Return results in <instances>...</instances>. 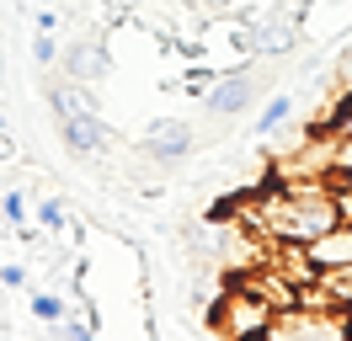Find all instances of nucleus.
Returning <instances> with one entry per match:
<instances>
[{"mask_svg": "<svg viewBox=\"0 0 352 341\" xmlns=\"http://www.w3.org/2000/svg\"><path fill=\"white\" fill-rule=\"evenodd\" d=\"M288 118H294V96H272V102L262 107V118H256V139H272Z\"/></svg>", "mask_w": 352, "mask_h": 341, "instance_id": "obj_12", "label": "nucleus"}, {"mask_svg": "<svg viewBox=\"0 0 352 341\" xmlns=\"http://www.w3.org/2000/svg\"><path fill=\"white\" fill-rule=\"evenodd\" d=\"M48 341H102V336H96V320H65V325H48Z\"/></svg>", "mask_w": 352, "mask_h": 341, "instance_id": "obj_13", "label": "nucleus"}, {"mask_svg": "<svg viewBox=\"0 0 352 341\" xmlns=\"http://www.w3.org/2000/svg\"><path fill=\"white\" fill-rule=\"evenodd\" d=\"M0 213H6V224H11V230H22L27 219H32V213H27V192L6 187V197H0Z\"/></svg>", "mask_w": 352, "mask_h": 341, "instance_id": "obj_14", "label": "nucleus"}, {"mask_svg": "<svg viewBox=\"0 0 352 341\" xmlns=\"http://www.w3.org/2000/svg\"><path fill=\"white\" fill-rule=\"evenodd\" d=\"M272 341H347L342 320L326 315V309H309V304H294L272 320Z\"/></svg>", "mask_w": 352, "mask_h": 341, "instance_id": "obj_4", "label": "nucleus"}, {"mask_svg": "<svg viewBox=\"0 0 352 341\" xmlns=\"http://www.w3.org/2000/svg\"><path fill=\"white\" fill-rule=\"evenodd\" d=\"M59 139H65L69 155L91 160V155L112 149V128H107V118H102V112H75V118H59Z\"/></svg>", "mask_w": 352, "mask_h": 341, "instance_id": "obj_7", "label": "nucleus"}, {"mask_svg": "<svg viewBox=\"0 0 352 341\" xmlns=\"http://www.w3.org/2000/svg\"><path fill=\"white\" fill-rule=\"evenodd\" d=\"M336 80H342V91H352V38L342 43V54H336Z\"/></svg>", "mask_w": 352, "mask_h": 341, "instance_id": "obj_17", "label": "nucleus"}, {"mask_svg": "<svg viewBox=\"0 0 352 341\" xmlns=\"http://www.w3.org/2000/svg\"><path fill=\"white\" fill-rule=\"evenodd\" d=\"M331 133L336 139H352V91H342V102H336V112H331Z\"/></svg>", "mask_w": 352, "mask_h": 341, "instance_id": "obj_16", "label": "nucleus"}, {"mask_svg": "<svg viewBox=\"0 0 352 341\" xmlns=\"http://www.w3.org/2000/svg\"><path fill=\"white\" fill-rule=\"evenodd\" d=\"M59 69H65V80H75V85H96V80H107V75H112V48L86 32V38L65 43Z\"/></svg>", "mask_w": 352, "mask_h": 341, "instance_id": "obj_6", "label": "nucleus"}, {"mask_svg": "<svg viewBox=\"0 0 352 341\" xmlns=\"http://www.w3.org/2000/svg\"><path fill=\"white\" fill-rule=\"evenodd\" d=\"M294 16H299L309 43L352 38V0H305V6H294Z\"/></svg>", "mask_w": 352, "mask_h": 341, "instance_id": "obj_5", "label": "nucleus"}, {"mask_svg": "<svg viewBox=\"0 0 352 341\" xmlns=\"http://www.w3.org/2000/svg\"><path fill=\"white\" fill-rule=\"evenodd\" d=\"M0 133H6V112H0Z\"/></svg>", "mask_w": 352, "mask_h": 341, "instance_id": "obj_21", "label": "nucleus"}, {"mask_svg": "<svg viewBox=\"0 0 352 341\" xmlns=\"http://www.w3.org/2000/svg\"><path fill=\"white\" fill-rule=\"evenodd\" d=\"M48 107H54V118H75V112H96V91L91 85H48Z\"/></svg>", "mask_w": 352, "mask_h": 341, "instance_id": "obj_9", "label": "nucleus"}, {"mask_svg": "<svg viewBox=\"0 0 352 341\" xmlns=\"http://www.w3.org/2000/svg\"><path fill=\"white\" fill-rule=\"evenodd\" d=\"M38 32H59V16H54V11H38Z\"/></svg>", "mask_w": 352, "mask_h": 341, "instance_id": "obj_19", "label": "nucleus"}, {"mask_svg": "<svg viewBox=\"0 0 352 341\" xmlns=\"http://www.w3.org/2000/svg\"><path fill=\"white\" fill-rule=\"evenodd\" d=\"M305 256L315 261V272H336V267H352V224L342 219L336 230H326L320 240H309Z\"/></svg>", "mask_w": 352, "mask_h": 341, "instance_id": "obj_8", "label": "nucleus"}, {"mask_svg": "<svg viewBox=\"0 0 352 341\" xmlns=\"http://www.w3.org/2000/svg\"><path fill=\"white\" fill-rule=\"evenodd\" d=\"M27 309H32V320H43V325H65L69 320V304L54 288H32L27 294Z\"/></svg>", "mask_w": 352, "mask_h": 341, "instance_id": "obj_10", "label": "nucleus"}, {"mask_svg": "<svg viewBox=\"0 0 352 341\" xmlns=\"http://www.w3.org/2000/svg\"><path fill=\"white\" fill-rule=\"evenodd\" d=\"M59 54H65V43L54 38V32H38V43H32V64H38V69H54Z\"/></svg>", "mask_w": 352, "mask_h": 341, "instance_id": "obj_15", "label": "nucleus"}, {"mask_svg": "<svg viewBox=\"0 0 352 341\" xmlns=\"http://www.w3.org/2000/svg\"><path fill=\"white\" fill-rule=\"evenodd\" d=\"M262 91H267V80L256 75V64H245V69H230V75H219V80L208 85L203 107H208L214 118H241V112L256 102Z\"/></svg>", "mask_w": 352, "mask_h": 341, "instance_id": "obj_2", "label": "nucleus"}, {"mask_svg": "<svg viewBox=\"0 0 352 341\" xmlns=\"http://www.w3.org/2000/svg\"><path fill=\"white\" fill-rule=\"evenodd\" d=\"M16 155V144H11V133H0V160H11Z\"/></svg>", "mask_w": 352, "mask_h": 341, "instance_id": "obj_20", "label": "nucleus"}, {"mask_svg": "<svg viewBox=\"0 0 352 341\" xmlns=\"http://www.w3.org/2000/svg\"><path fill=\"white\" fill-rule=\"evenodd\" d=\"M0 288H27V267L22 261H6V267H0Z\"/></svg>", "mask_w": 352, "mask_h": 341, "instance_id": "obj_18", "label": "nucleus"}, {"mask_svg": "<svg viewBox=\"0 0 352 341\" xmlns=\"http://www.w3.org/2000/svg\"><path fill=\"white\" fill-rule=\"evenodd\" d=\"M192 144H198V133H192V123H182V118H160V123H150L139 133V155H144L150 166H176V160H187Z\"/></svg>", "mask_w": 352, "mask_h": 341, "instance_id": "obj_3", "label": "nucleus"}, {"mask_svg": "<svg viewBox=\"0 0 352 341\" xmlns=\"http://www.w3.org/2000/svg\"><path fill=\"white\" fill-rule=\"evenodd\" d=\"M32 219H38V230H43V234H65V230H69L65 197H38V208H32Z\"/></svg>", "mask_w": 352, "mask_h": 341, "instance_id": "obj_11", "label": "nucleus"}, {"mask_svg": "<svg viewBox=\"0 0 352 341\" xmlns=\"http://www.w3.org/2000/svg\"><path fill=\"white\" fill-rule=\"evenodd\" d=\"M208 320H214V331H219L224 341H251V336H267V331H272L278 309H272V304L241 277V283L224 288V298L214 304V315H208Z\"/></svg>", "mask_w": 352, "mask_h": 341, "instance_id": "obj_1", "label": "nucleus"}]
</instances>
